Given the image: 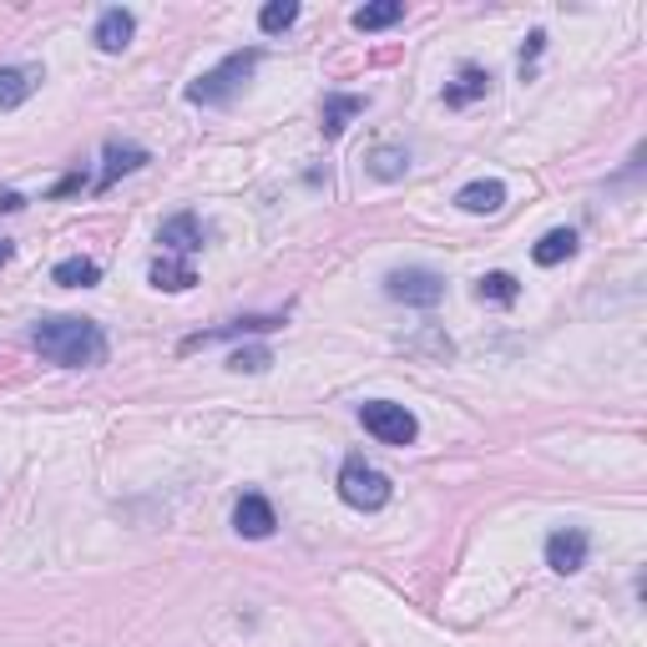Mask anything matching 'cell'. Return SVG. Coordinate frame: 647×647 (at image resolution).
Masks as SVG:
<instances>
[{
	"instance_id": "cell-8",
	"label": "cell",
	"mask_w": 647,
	"mask_h": 647,
	"mask_svg": "<svg viewBox=\"0 0 647 647\" xmlns=\"http://www.w3.org/2000/svg\"><path fill=\"white\" fill-rule=\"evenodd\" d=\"M132 36H137V15H132V11H122V5H112V11H102V15H96V31H92L96 51L117 56V51H127V46H132Z\"/></svg>"
},
{
	"instance_id": "cell-23",
	"label": "cell",
	"mask_w": 647,
	"mask_h": 647,
	"mask_svg": "<svg viewBox=\"0 0 647 647\" xmlns=\"http://www.w3.org/2000/svg\"><path fill=\"white\" fill-rule=\"evenodd\" d=\"M268 365H274L268 349H233V359H228V370L233 374H264Z\"/></svg>"
},
{
	"instance_id": "cell-6",
	"label": "cell",
	"mask_w": 647,
	"mask_h": 647,
	"mask_svg": "<svg viewBox=\"0 0 647 647\" xmlns=\"http://www.w3.org/2000/svg\"><path fill=\"white\" fill-rule=\"evenodd\" d=\"M587 531L581 527H556L552 536H546V567L556 571V577H571V571L587 567Z\"/></svg>"
},
{
	"instance_id": "cell-24",
	"label": "cell",
	"mask_w": 647,
	"mask_h": 647,
	"mask_svg": "<svg viewBox=\"0 0 647 647\" xmlns=\"http://www.w3.org/2000/svg\"><path fill=\"white\" fill-rule=\"evenodd\" d=\"M542 51H546V31H531L527 46H521V71L536 67V56H542Z\"/></svg>"
},
{
	"instance_id": "cell-16",
	"label": "cell",
	"mask_w": 647,
	"mask_h": 647,
	"mask_svg": "<svg viewBox=\"0 0 647 647\" xmlns=\"http://www.w3.org/2000/svg\"><path fill=\"white\" fill-rule=\"evenodd\" d=\"M147 278H152V289H162V293H187L198 284V274H193L187 258H158V264L147 268Z\"/></svg>"
},
{
	"instance_id": "cell-20",
	"label": "cell",
	"mask_w": 647,
	"mask_h": 647,
	"mask_svg": "<svg viewBox=\"0 0 647 647\" xmlns=\"http://www.w3.org/2000/svg\"><path fill=\"white\" fill-rule=\"evenodd\" d=\"M365 167H370V177H380V183H400L409 172V152L405 147H374Z\"/></svg>"
},
{
	"instance_id": "cell-15",
	"label": "cell",
	"mask_w": 647,
	"mask_h": 647,
	"mask_svg": "<svg viewBox=\"0 0 647 647\" xmlns=\"http://www.w3.org/2000/svg\"><path fill=\"white\" fill-rule=\"evenodd\" d=\"M41 86V67H0V112H15Z\"/></svg>"
},
{
	"instance_id": "cell-2",
	"label": "cell",
	"mask_w": 647,
	"mask_h": 647,
	"mask_svg": "<svg viewBox=\"0 0 647 647\" xmlns=\"http://www.w3.org/2000/svg\"><path fill=\"white\" fill-rule=\"evenodd\" d=\"M253 67H258V51L223 56L218 67L203 71V77L187 86V102H193V106H223V102H233V96L243 92V81L253 77Z\"/></svg>"
},
{
	"instance_id": "cell-12",
	"label": "cell",
	"mask_w": 647,
	"mask_h": 647,
	"mask_svg": "<svg viewBox=\"0 0 647 647\" xmlns=\"http://www.w3.org/2000/svg\"><path fill=\"white\" fill-rule=\"evenodd\" d=\"M365 106H370V102L355 96V92H330V96H324V122H319L324 137H330V142H334V137H344V132H349V122L365 117Z\"/></svg>"
},
{
	"instance_id": "cell-9",
	"label": "cell",
	"mask_w": 647,
	"mask_h": 647,
	"mask_svg": "<svg viewBox=\"0 0 647 647\" xmlns=\"http://www.w3.org/2000/svg\"><path fill=\"white\" fill-rule=\"evenodd\" d=\"M268 330H284V314H249V319H233V324H223V330L193 334V339H183V355L203 349V344H223V339H243V334H268Z\"/></svg>"
},
{
	"instance_id": "cell-25",
	"label": "cell",
	"mask_w": 647,
	"mask_h": 647,
	"mask_svg": "<svg viewBox=\"0 0 647 647\" xmlns=\"http://www.w3.org/2000/svg\"><path fill=\"white\" fill-rule=\"evenodd\" d=\"M81 187H86V177H81V172H71V177H61L51 193H56V198H67V193H81Z\"/></svg>"
},
{
	"instance_id": "cell-22",
	"label": "cell",
	"mask_w": 647,
	"mask_h": 647,
	"mask_svg": "<svg viewBox=\"0 0 647 647\" xmlns=\"http://www.w3.org/2000/svg\"><path fill=\"white\" fill-rule=\"evenodd\" d=\"M293 21H299V5H293V0H268L264 11H258V31H264V36H278V31H289Z\"/></svg>"
},
{
	"instance_id": "cell-4",
	"label": "cell",
	"mask_w": 647,
	"mask_h": 647,
	"mask_svg": "<svg viewBox=\"0 0 647 647\" xmlns=\"http://www.w3.org/2000/svg\"><path fill=\"white\" fill-rule=\"evenodd\" d=\"M359 425H365L380 446H415V440H420V420H415L405 405H395V400H365V405H359Z\"/></svg>"
},
{
	"instance_id": "cell-14",
	"label": "cell",
	"mask_w": 647,
	"mask_h": 647,
	"mask_svg": "<svg viewBox=\"0 0 647 647\" xmlns=\"http://www.w3.org/2000/svg\"><path fill=\"white\" fill-rule=\"evenodd\" d=\"M455 203H461V212H476V218H486V212H501L506 183H496V177H476V183H465L461 193H455Z\"/></svg>"
},
{
	"instance_id": "cell-27",
	"label": "cell",
	"mask_w": 647,
	"mask_h": 647,
	"mask_svg": "<svg viewBox=\"0 0 647 647\" xmlns=\"http://www.w3.org/2000/svg\"><path fill=\"white\" fill-rule=\"evenodd\" d=\"M5 258H11V243H5V239H0V264H5Z\"/></svg>"
},
{
	"instance_id": "cell-13",
	"label": "cell",
	"mask_w": 647,
	"mask_h": 647,
	"mask_svg": "<svg viewBox=\"0 0 647 647\" xmlns=\"http://www.w3.org/2000/svg\"><path fill=\"white\" fill-rule=\"evenodd\" d=\"M486 92H490V71H481V67H461V77H455V81H446V92H440V102H446L450 112H461V106L481 102Z\"/></svg>"
},
{
	"instance_id": "cell-18",
	"label": "cell",
	"mask_w": 647,
	"mask_h": 647,
	"mask_svg": "<svg viewBox=\"0 0 647 647\" xmlns=\"http://www.w3.org/2000/svg\"><path fill=\"white\" fill-rule=\"evenodd\" d=\"M51 278L61 289H96V284H102V264H96V258H61V264L51 268Z\"/></svg>"
},
{
	"instance_id": "cell-17",
	"label": "cell",
	"mask_w": 647,
	"mask_h": 647,
	"mask_svg": "<svg viewBox=\"0 0 647 647\" xmlns=\"http://www.w3.org/2000/svg\"><path fill=\"white\" fill-rule=\"evenodd\" d=\"M395 21H405V0H374V5H359V11L349 15L355 31H390Z\"/></svg>"
},
{
	"instance_id": "cell-5",
	"label": "cell",
	"mask_w": 647,
	"mask_h": 647,
	"mask_svg": "<svg viewBox=\"0 0 647 647\" xmlns=\"http://www.w3.org/2000/svg\"><path fill=\"white\" fill-rule=\"evenodd\" d=\"M384 293L395 304H415V309H436L446 299V278L436 268H390L384 274Z\"/></svg>"
},
{
	"instance_id": "cell-7",
	"label": "cell",
	"mask_w": 647,
	"mask_h": 647,
	"mask_svg": "<svg viewBox=\"0 0 647 647\" xmlns=\"http://www.w3.org/2000/svg\"><path fill=\"white\" fill-rule=\"evenodd\" d=\"M233 531H239V536H249V542H268V536L278 531L274 501H268V496H253V490H249V496L233 506Z\"/></svg>"
},
{
	"instance_id": "cell-10",
	"label": "cell",
	"mask_w": 647,
	"mask_h": 647,
	"mask_svg": "<svg viewBox=\"0 0 647 647\" xmlns=\"http://www.w3.org/2000/svg\"><path fill=\"white\" fill-rule=\"evenodd\" d=\"M152 162V152L147 147H137V142H106V167H102V177H96V193H106V187L117 183V177H127V172H137V167H147Z\"/></svg>"
},
{
	"instance_id": "cell-1",
	"label": "cell",
	"mask_w": 647,
	"mask_h": 647,
	"mask_svg": "<svg viewBox=\"0 0 647 647\" xmlns=\"http://www.w3.org/2000/svg\"><path fill=\"white\" fill-rule=\"evenodd\" d=\"M31 344L41 349V359H51L61 370H96L106 365V334L102 324L77 314H51L31 330Z\"/></svg>"
},
{
	"instance_id": "cell-26",
	"label": "cell",
	"mask_w": 647,
	"mask_h": 647,
	"mask_svg": "<svg viewBox=\"0 0 647 647\" xmlns=\"http://www.w3.org/2000/svg\"><path fill=\"white\" fill-rule=\"evenodd\" d=\"M21 208H26V198L11 193V187H0V212H21Z\"/></svg>"
},
{
	"instance_id": "cell-11",
	"label": "cell",
	"mask_w": 647,
	"mask_h": 647,
	"mask_svg": "<svg viewBox=\"0 0 647 647\" xmlns=\"http://www.w3.org/2000/svg\"><path fill=\"white\" fill-rule=\"evenodd\" d=\"M203 239H208V228L198 223V212H172L167 223H162V233H158V243H167L177 258H183V253H198Z\"/></svg>"
},
{
	"instance_id": "cell-3",
	"label": "cell",
	"mask_w": 647,
	"mask_h": 647,
	"mask_svg": "<svg viewBox=\"0 0 647 647\" xmlns=\"http://www.w3.org/2000/svg\"><path fill=\"white\" fill-rule=\"evenodd\" d=\"M339 501L349 506V511H380V506H390V496H395V486H390V476H384L380 465H370L365 455H349V461L339 465Z\"/></svg>"
},
{
	"instance_id": "cell-21",
	"label": "cell",
	"mask_w": 647,
	"mask_h": 647,
	"mask_svg": "<svg viewBox=\"0 0 647 647\" xmlns=\"http://www.w3.org/2000/svg\"><path fill=\"white\" fill-rule=\"evenodd\" d=\"M516 293H521V284H516L511 274H481L476 278V299H481V304H511Z\"/></svg>"
},
{
	"instance_id": "cell-19",
	"label": "cell",
	"mask_w": 647,
	"mask_h": 647,
	"mask_svg": "<svg viewBox=\"0 0 647 647\" xmlns=\"http://www.w3.org/2000/svg\"><path fill=\"white\" fill-rule=\"evenodd\" d=\"M571 253H577V233H571V228H552V233L531 249V258L542 268H556V264H567Z\"/></svg>"
}]
</instances>
